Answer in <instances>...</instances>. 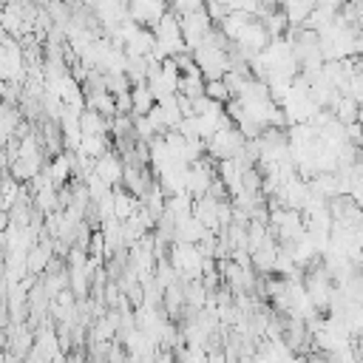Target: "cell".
<instances>
[{
  "label": "cell",
  "mask_w": 363,
  "mask_h": 363,
  "mask_svg": "<svg viewBox=\"0 0 363 363\" xmlns=\"http://www.w3.org/2000/svg\"><path fill=\"white\" fill-rule=\"evenodd\" d=\"M130 99H133V116H145L150 108H153V102H156V96L150 94V88L142 82V85H133L130 88Z\"/></svg>",
  "instance_id": "obj_1"
},
{
  "label": "cell",
  "mask_w": 363,
  "mask_h": 363,
  "mask_svg": "<svg viewBox=\"0 0 363 363\" xmlns=\"http://www.w3.org/2000/svg\"><path fill=\"white\" fill-rule=\"evenodd\" d=\"M204 96H207L210 102H216V105H224L227 99H233V94H230V88H227V82H224L221 77L204 79Z\"/></svg>",
  "instance_id": "obj_2"
},
{
  "label": "cell",
  "mask_w": 363,
  "mask_h": 363,
  "mask_svg": "<svg viewBox=\"0 0 363 363\" xmlns=\"http://www.w3.org/2000/svg\"><path fill=\"white\" fill-rule=\"evenodd\" d=\"M113 108H116V113H130V111H133L130 88H128V91H119V94H113Z\"/></svg>",
  "instance_id": "obj_3"
}]
</instances>
